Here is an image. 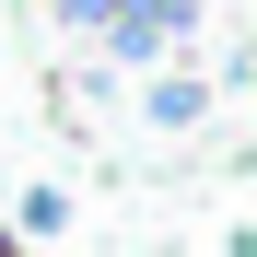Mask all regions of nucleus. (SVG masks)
I'll list each match as a JSON object with an SVG mask.
<instances>
[{
  "mask_svg": "<svg viewBox=\"0 0 257 257\" xmlns=\"http://www.w3.org/2000/svg\"><path fill=\"white\" fill-rule=\"evenodd\" d=\"M0 257H24V245H12V234H0Z\"/></svg>",
  "mask_w": 257,
  "mask_h": 257,
  "instance_id": "20e7f679",
  "label": "nucleus"
},
{
  "mask_svg": "<svg viewBox=\"0 0 257 257\" xmlns=\"http://www.w3.org/2000/svg\"><path fill=\"white\" fill-rule=\"evenodd\" d=\"M59 24H70V35H94V47H105V35H117V0H59Z\"/></svg>",
  "mask_w": 257,
  "mask_h": 257,
  "instance_id": "7ed1b4c3",
  "label": "nucleus"
},
{
  "mask_svg": "<svg viewBox=\"0 0 257 257\" xmlns=\"http://www.w3.org/2000/svg\"><path fill=\"white\" fill-rule=\"evenodd\" d=\"M59 222H70V187H24V210H12V222H0V234L24 245V234H59Z\"/></svg>",
  "mask_w": 257,
  "mask_h": 257,
  "instance_id": "f03ea898",
  "label": "nucleus"
},
{
  "mask_svg": "<svg viewBox=\"0 0 257 257\" xmlns=\"http://www.w3.org/2000/svg\"><path fill=\"white\" fill-rule=\"evenodd\" d=\"M199 105H210V82H199V70H176V59H164V82H141V117H152V128H187Z\"/></svg>",
  "mask_w": 257,
  "mask_h": 257,
  "instance_id": "f257e3e1",
  "label": "nucleus"
}]
</instances>
